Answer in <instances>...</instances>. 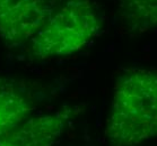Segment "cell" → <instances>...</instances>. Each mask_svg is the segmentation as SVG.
I'll return each mask as SVG.
<instances>
[{
    "instance_id": "cell-1",
    "label": "cell",
    "mask_w": 157,
    "mask_h": 146,
    "mask_svg": "<svg viewBox=\"0 0 157 146\" xmlns=\"http://www.w3.org/2000/svg\"><path fill=\"white\" fill-rule=\"evenodd\" d=\"M157 136V71L130 69L119 75L105 127L110 146H137Z\"/></svg>"
},
{
    "instance_id": "cell-2",
    "label": "cell",
    "mask_w": 157,
    "mask_h": 146,
    "mask_svg": "<svg viewBox=\"0 0 157 146\" xmlns=\"http://www.w3.org/2000/svg\"><path fill=\"white\" fill-rule=\"evenodd\" d=\"M100 30V18L88 0H68L56 6L29 42L31 54L40 60L69 56L87 46Z\"/></svg>"
},
{
    "instance_id": "cell-3",
    "label": "cell",
    "mask_w": 157,
    "mask_h": 146,
    "mask_svg": "<svg viewBox=\"0 0 157 146\" xmlns=\"http://www.w3.org/2000/svg\"><path fill=\"white\" fill-rule=\"evenodd\" d=\"M57 6V0H0V37L8 46L31 42Z\"/></svg>"
},
{
    "instance_id": "cell-4",
    "label": "cell",
    "mask_w": 157,
    "mask_h": 146,
    "mask_svg": "<svg viewBox=\"0 0 157 146\" xmlns=\"http://www.w3.org/2000/svg\"><path fill=\"white\" fill-rule=\"evenodd\" d=\"M75 108H62L32 116L18 128L0 138V146H54L75 116Z\"/></svg>"
},
{
    "instance_id": "cell-5",
    "label": "cell",
    "mask_w": 157,
    "mask_h": 146,
    "mask_svg": "<svg viewBox=\"0 0 157 146\" xmlns=\"http://www.w3.org/2000/svg\"><path fill=\"white\" fill-rule=\"evenodd\" d=\"M33 102L21 87L0 77V138L11 133L33 115Z\"/></svg>"
},
{
    "instance_id": "cell-6",
    "label": "cell",
    "mask_w": 157,
    "mask_h": 146,
    "mask_svg": "<svg viewBox=\"0 0 157 146\" xmlns=\"http://www.w3.org/2000/svg\"><path fill=\"white\" fill-rule=\"evenodd\" d=\"M124 17L135 28L157 26V0H124Z\"/></svg>"
}]
</instances>
